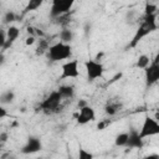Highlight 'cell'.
<instances>
[{"mask_svg": "<svg viewBox=\"0 0 159 159\" xmlns=\"http://www.w3.org/2000/svg\"><path fill=\"white\" fill-rule=\"evenodd\" d=\"M127 140H128V132H123V133H119L116 135L114 144L117 147H125Z\"/></svg>", "mask_w": 159, "mask_h": 159, "instance_id": "obj_21", "label": "cell"}, {"mask_svg": "<svg viewBox=\"0 0 159 159\" xmlns=\"http://www.w3.org/2000/svg\"><path fill=\"white\" fill-rule=\"evenodd\" d=\"M78 159H93V154L86 149H80L78 150Z\"/></svg>", "mask_w": 159, "mask_h": 159, "instance_id": "obj_24", "label": "cell"}, {"mask_svg": "<svg viewBox=\"0 0 159 159\" xmlns=\"http://www.w3.org/2000/svg\"><path fill=\"white\" fill-rule=\"evenodd\" d=\"M144 77H145L147 87H152L159 81V57L158 56L150 61L148 67L144 68Z\"/></svg>", "mask_w": 159, "mask_h": 159, "instance_id": "obj_7", "label": "cell"}, {"mask_svg": "<svg viewBox=\"0 0 159 159\" xmlns=\"http://www.w3.org/2000/svg\"><path fill=\"white\" fill-rule=\"evenodd\" d=\"M57 91L60 92L61 97L62 98H66V99H70V98H73L75 97V87L72 84H61Z\"/></svg>", "mask_w": 159, "mask_h": 159, "instance_id": "obj_13", "label": "cell"}, {"mask_svg": "<svg viewBox=\"0 0 159 159\" xmlns=\"http://www.w3.org/2000/svg\"><path fill=\"white\" fill-rule=\"evenodd\" d=\"M158 30V24H157V14H152V15H144L140 20V24L134 34V36L132 37L128 47L134 48L137 47V45L148 35H150L152 32Z\"/></svg>", "mask_w": 159, "mask_h": 159, "instance_id": "obj_1", "label": "cell"}, {"mask_svg": "<svg viewBox=\"0 0 159 159\" xmlns=\"http://www.w3.org/2000/svg\"><path fill=\"white\" fill-rule=\"evenodd\" d=\"M48 47H50L48 41H47V40H45V39H40V40L37 41V46H36L35 52H36V55H37V56H42L43 53H46V52H47Z\"/></svg>", "mask_w": 159, "mask_h": 159, "instance_id": "obj_18", "label": "cell"}, {"mask_svg": "<svg viewBox=\"0 0 159 159\" xmlns=\"http://www.w3.org/2000/svg\"><path fill=\"white\" fill-rule=\"evenodd\" d=\"M73 36H75L73 35V31L71 29H68V27H63L60 31V35H58L60 41L61 42H65V43H71L72 40H73Z\"/></svg>", "mask_w": 159, "mask_h": 159, "instance_id": "obj_15", "label": "cell"}, {"mask_svg": "<svg viewBox=\"0 0 159 159\" xmlns=\"http://www.w3.org/2000/svg\"><path fill=\"white\" fill-rule=\"evenodd\" d=\"M4 62H5V55H4V51H1L0 52V66L4 65Z\"/></svg>", "mask_w": 159, "mask_h": 159, "instance_id": "obj_31", "label": "cell"}, {"mask_svg": "<svg viewBox=\"0 0 159 159\" xmlns=\"http://www.w3.org/2000/svg\"><path fill=\"white\" fill-rule=\"evenodd\" d=\"M84 70H86V76L88 82H93L98 78L103 77L104 73V66L101 61L98 60H87L84 62Z\"/></svg>", "mask_w": 159, "mask_h": 159, "instance_id": "obj_4", "label": "cell"}, {"mask_svg": "<svg viewBox=\"0 0 159 159\" xmlns=\"http://www.w3.org/2000/svg\"><path fill=\"white\" fill-rule=\"evenodd\" d=\"M94 118H96V112L89 104L78 108V114L76 117V120H77L78 124L84 125V124L94 120Z\"/></svg>", "mask_w": 159, "mask_h": 159, "instance_id": "obj_10", "label": "cell"}, {"mask_svg": "<svg viewBox=\"0 0 159 159\" xmlns=\"http://www.w3.org/2000/svg\"><path fill=\"white\" fill-rule=\"evenodd\" d=\"M120 108H122V103H119L118 101H108L104 107V112L108 116H114L118 113V111H120Z\"/></svg>", "mask_w": 159, "mask_h": 159, "instance_id": "obj_14", "label": "cell"}, {"mask_svg": "<svg viewBox=\"0 0 159 159\" xmlns=\"http://www.w3.org/2000/svg\"><path fill=\"white\" fill-rule=\"evenodd\" d=\"M120 77H122V73H117V75H116V76H114V77L112 78V81H109V84L114 83V82H116V81H118V80H119Z\"/></svg>", "mask_w": 159, "mask_h": 159, "instance_id": "obj_29", "label": "cell"}, {"mask_svg": "<svg viewBox=\"0 0 159 159\" xmlns=\"http://www.w3.org/2000/svg\"><path fill=\"white\" fill-rule=\"evenodd\" d=\"M62 97L60 94V92L56 89V91H52L40 104V108L45 112V113H48V114H52V113H57L61 108V103H62Z\"/></svg>", "mask_w": 159, "mask_h": 159, "instance_id": "obj_3", "label": "cell"}, {"mask_svg": "<svg viewBox=\"0 0 159 159\" xmlns=\"http://www.w3.org/2000/svg\"><path fill=\"white\" fill-rule=\"evenodd\" d=\"M7 109L4 107V104H0V119H2V118H5V117H7Z\"/></svg>", "mask_w": 159, "mask_h": 159, "instance_id": "obj_25", "label": "cell"}, {"mask_svg": "<svg viewBox=\"0 0 159 159\" xmlns=\"http://www.w3.org/2000/svg\"><path fill=\"white\" fill-rule=\"evenodd\" d=\"M36 42V37L34 36V35H31V36H29L27 39H26V41H25V43L27 45V46H30V45H34Z\"/></svg>", "mask_w": 159, "mask_h": 159, "instance_id": "obj_27", "label": "cell"}, {"mask_svg": "<svg viewBox=\"0 0 159 159\" xmlns=\"http://www.w3.org/2000/svg\"><path fill=\"white\" fill-rule=\"evenodd\" d=\"M150 57L148 56V55H140L138 58H137V62H135V66L138 67V68H142V70H144L145 67H148L149 66V63H150Z\"/></svg>", "mask_w": 159, "mask_h": 159, "instance_id": "obj_20", "label": "cell"}, {"mask_svg": "<svg viewBox=\"0 0 159 159\" xmlns=\"http://www.w3.org/2000/svg\"><path fill=\"white\" fill-rule=\"evenodd\" d=\"M88 103H87V101L86 99H80L78 101V103H77V106H78V108H81V107H84V106H87Z\"/></svg>", "mask_w": 159, "mask_h": 159, "instance_id": "obj_30", "label": "cell"}, {"mask_svg": "<svg viewBox=\"0 0 159 159\" xmlns=\"http://www.w3.org/2000/svg\"><path fill=\"white\" fill-rule=\"evenodd\" d=\"M20 36V29L17 26H14V25H10L5 32V45H4V48L1 51H5L7 48H10L15 41L19 39Z\"/></svg>", "mask_w": 159, "mask_h": 159, "instance_id": "obj_11", "label": "cell"}, {"mask_svg": "<svg viewBox=\"0 0 159 159\" xmlns=\"http://www.w3.org/2000/svg\"><path fill=\"white\" fill-rule=\"evenodd\" d=\"M14 21H16V14H15L14 11H11V10L6 11V12L4 14V16H2V22L6 24V25H10V24H12Z\"/></svg>", "mask_w": 159, "mask_h": 159, "instance_id": "obj_22", "label": "cell"}, {"mask_svg": "<svg viewBox=\"0 0 159 159\" xmlns=\"http://www.w3.org/2000/svg\"><path fill=\"white\" fill-rule=\"evenodd\" d=\"M1 148H2V143H0V150H1Z\"/></svg>", "mask_w": 159, "mask_h": 159, "instance_id": "obj_32", "label": "cell"}, {"mask_svg": "<svg viewBox=\"0 0 159 159\" xmlns=\"http://www.w3.org/2000/svg\"><path fill=\"white\" fill-rule=\"evenodd\" d=\"M80 76V68H78V61L77 60H68L66 61L61 67V80L67 78H77Z\"/></svg>", "mask_w": 159, "mask_h": 159, "instance_id": "obj_8", "label": "cell"}, {"mask_svg": "<svg viewBox=\"0 0 159 159\" xmlns=\"http://www.w3.org/2000/svg\"><path fill=\"white\" fill-rule=\"evenodd\" d=\"M75 2L76 0H52L51 9H50V16L52 19H56L61 15H66L72 9Z\"/></svg>", "mask_w": 159, "mask_h": 159, "instance_id": "obj_6", "label": "cell"}, {"mask_svg": "<svg viewBox=\"0 0 159 159\" xmlns=\"http://www.w3.org/2000/svg\"><path fill=\"white\" fill-rule=\"evenodd\" d=\"M4 45H5V31L0 30V50L4 48Z\"/></svg>", "mask_w": 159, "mask_h": 159, "instance_id": "obj_26", "label": "cell"}, {"mask_svg": "<svg viewBox=\"0 0 159 159\" xmlns=\"http://www.w3.org/2000/svg\"><path fill=\"white\" fill-rule=\"evenodd\" d=\"M157 134H159V123H158L157 118H153V117L147 114L144 117L143 124L140 127L139 135L143 139H145V138H149V137H154Z\"/></svg>", "mask_w": 159, "mask_h": 159, "instance_id": "obj_5", "label": "cell"}, {"mask_svg": "<svg viewBox=\"0 0 159 159\" xmlns=\"http://www.w3.org/2000/svg\"><path fill=\"white\" fill-rule=\"evenodd\" d=\"M45 0H29L25 9H24V15L27 14V12H31V11H36L37 9H40L42 5H43Z\"/></svg>", "mask_w": 159, "mask_h": 159, "instance_id": "obj_17", "label": "cell"}, {"mask_svg": "<svg viewBox=\"0 0 159 159\" xmlns=\"http://www.w3.org/2000/svg\"><path fill=\"white\" fill-rule=\"evenodd\" d=\"M7 138H9V134L6 133V132H2V133H0V143H5L6 140H7Z\"/></svg>", "mask_w": 159, "mask_h": 159, "instance_id": "obj_28", "label": "cell"}, {"mask_svg": "<svg viewBox=\"0 0 159 159\" xmlns=\"http://www.w3.org/2000/svg\"><path fill=\"white\" fill-rule=\"evenodd\" d=\"M0 7H1V4H0Z\"/></svg>", "mask_w": 159, "mask_h": 159, "instance_id": "obj_33", "label": "cell"}, {"mask_svg": "<svg viewBox=\"0 0 159 159\" xmlns=\"http://www.w3.org/2000/svg\"><path fill=\"white\" fill-rule=\"evenodd\" d=\"M40 150H42V142L39 137L36 135H30L26 140V143L22 145L21 148V153L22 154H35L39 153Z\"/></svg>", "mask_w": 159, "mask_h": 159, "instance_id": "obj_9", "label": "cell"}, {"mask_svg": "<svg viewBox=\"0 0 159 159\" xmlns=\"http://www.w3.org/2000/svg\"><path fill=\"white\" fill-rule=\"evenodd\" d=\"M157 10H158V6H157L155 4L148 2V4H145V7H144V15H152V14H157Z\"/></svg>", "mask_w": 159, "mask_h": 159, "instance_id": "obj_23", "label": "cell"}, {"mask_svg": "<svg viewBox=\"0 0 159 159\" xmlns=\"http://www.w3.org/2000/svg\"><path fill=\"white\" fill-rule=\"evenodd\" d=\"M15 99V93L12 89H6L0 93V104H10Z\"/></svg>", "mask_w": 159, "mask_h": 159, "instance_id": "obj_16", "label": "cell"}, {"mask_svg": "<svg viewBox=\"0 0 159 159\" xmlns=\"http://www.w3.org/2000/svg\"><path fill=\"white\" fill-rule=\"evenodd\" d=\"M46 53L48 56V60L52 62H60L63 60H68L72 56V46L71 43H65V42L58 41L51 45Z\"/></svg>", "mask_w": 159, "mask_h": 159, "instance_id": "obj_2", "label": "cell"}, {"mask_svg": "<svg viewBox=\"0 0 159 159\" xmlns=\"http://www.w3.org/2000/svg\"><path fill=\"white\" fill-rule=\"evenodd\" d=\"M144 145V139L139 135V132L137 129H130L128 133V140L125 147L128 148H134V149H142Z\"/></svg>", "mask_w": 159, "mask_h": 159, "instance_id": "obj_12", "label": "cell"}, {"mask_svg": "<svg viewBox=\"0 0 159 159\" xmlns=\"http://www.w3.org/2000/svg\"><path fill=\"white\" fill-rule=\"evenodd\" d=\"M138 19H139V16H138V11H137L135 9H130V10H128L127 14H125V16H124L125 24H128V25H133V24H135V22L138 21Z\"/></svg>", "mask_w": 159, "mask_h": 159, "instance_id": "obj_19", "label": "cell"}]
</instances>
